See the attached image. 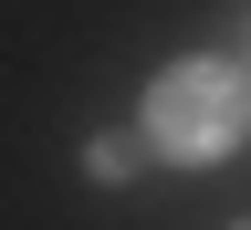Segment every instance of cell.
Returning <instances> with one entry per match:
<instances>
[{"label":"cell","instance_id":"2","mask_svg":"<svg viewBox=\"0 0 251 230\" xmlns=\"http://www.w3.org/2000/svg\"><path fill=\"white\" fill-rule=\"evenodd\" d=\"M84 168L105 178V188H115V178H136V136H94V147H84Z\"/></svg>","mask_w":251,"mask_h":230},{"label":"cell","instance_id":"1","mask_svg":"<svg viewBox=\"0 0 251 230\" xmlns=\"http://www.w3.org/2000/svg\"><path fill=\"white\" fill-rule=\"evenodd\" d=\"M251 136V74L241 63H168V74L147 84V147L168 157H230Z\"/></svg>","mask_w":251,"mask_h":230},{"label":"cell","instance_id":"3","mask_svg":"<svg viewBox=\"0 0 251 230\" xmlns=\"http://www.w3.org/2000/svg\"><path fill=\"white\" fill-rule=\"evenodd\" d=\"M230 230H251V220H230Z\"/></svg>","mask_w":251,"mask_h":230}]
</instances>
